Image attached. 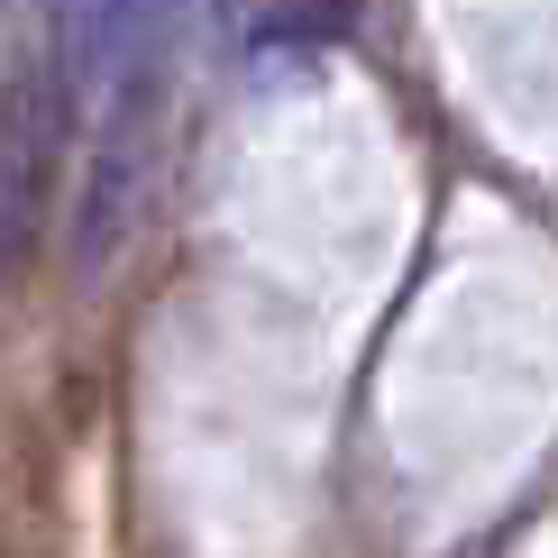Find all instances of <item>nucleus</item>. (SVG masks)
Returning a JSON list of instances; mask_svg holds the SVG:
<instances>
[{
	"instance_id": "f257e3e1",
	"label": "nucleus",
	"mask_w": 558,
	"mask_h": 558,
	"mask_svg": "<svg viewBox=\"0 0 558 558\" xmlns=\"http://www.w3.org/2000/svg\"><path fill=\"white\" fill-rule=\"evenodd\" d=\"M183 0H56V83L92 92L101 74L137 83V64H156V46L174 37Z\"/></svg>"
},
{
	"instance_id": "f03ea898",
	"label": "nucleus",
	"mask_w": 558,
	"mask_h": 558,
	"mask_svg": "<svg viewBox=\"0 0 558 558\" xmlns=\"http://www.w3.org/2000/svg\"><path fill=\"white\" fill-rule=\"evenodd\" d=\"M137 193H147V92L120 83V120L92 147V174H83V202H74V275L83 284L120 257V239L137 229Z\"/></svg>"
},
{
	"instance_id": "7ed1b4c3",
	"label": "nucleus",
	"mask_w": 558,
	"mask_h": 558,
	"mask_svg": "<svg viewBox=\"0 0 558 558\" xmlns=\"http://www.w3.org/2000/svg\"><path fill=\"white\" fill-rule=\"evenodd\" d=\"M37 193H46V101H37V83H19V110H10V257H28V239H37Z\"/></svg>"
}]
</instances>
